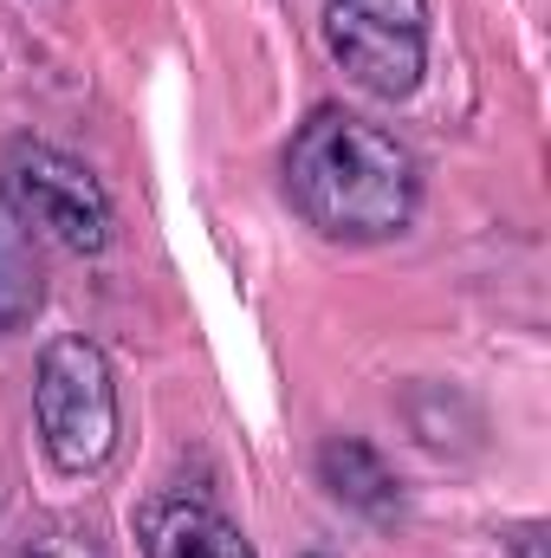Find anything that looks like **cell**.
<instances>
[{
  "mask_svg": "<svg viewBox=\"0 0 551 558\" xmlns=\"http://www.w3.org/2000/svg\"><path fill=\"white\" fill-rule=\"evenodd\" d=\"M318 487H325L338 507H351V513H364V520H377V526L403 520V481H396V468H390L364 435H331V441L318 448Z\"/></svg>",
  "mask_w": 551,
  "mask_h": 558,
  "instance_id": "cell-6",
  "label": "cell"
},
{
  "mask_svg": "<svg viewBox=\"0 0 551 558\" xmlns=\"http://www.w3.org/2000/svg\"><path fill=\"white\" fill-rule=\"evenodd\" d=\"M285 202L325 241L377 247L409 234L421 208V162L396 131L357 111L318 105L298 124V137L285 143Z\"/></svg>",
  "mask_w": 551,
  "mask_h": 558,
  "instance_id": "cell-1",
  "label": "cell"
},
{
  "mask_svg": "<svg viewBox=\"0 0 551 558\" xmlns=\"http://www.w3.org/2000/svg\"><path fill=\"white\" fill-rule=\"evenodd\" d=\"M506 546H513V558H546V526H539V520H526Z\"/></svg>",
  "mask_w": 551,
  "mask_h": 558,
  "instance_id": "cell-9",
  "label": "cell"
},
{
  "mask_svg": "<svg viewBox=\"0 0 551 558\" xmlns=\"http://www.w3.org/2000/svg\"><path fill=\"white\" fill-rule=\"evenodd\" d=\"M46 305V267H39V234L33 221L0 195V338L26 331Z\"/></svg>",
  "mask_w": 551,
  "mask_h": 558,
  "instance_id": "cell-7",
  "label": "cell"
},
{
  "mask_svg": "<svg viewBox=\"0 0 551 558\" xmlns=\"http://www.w3.org/2000/svg\"><path fill=\"white\" fill-rule=\"evenodd\" d=\"M0 195L33 221V234L59 241L65 254H105L111 234H118V215H111L105 182L78 156L52 149V143H33V137L7 143Z\"/></svg>",
  "mask_w": 551,
  "mask_h": 558,
  "instance_id": "cell-3",
  "label": "cell"
},
{
  "mask_svg": "<svg viewBox=\"0 0 551 558\" xmlns=\"http://www.w3.org/2000/svg\"><path fill=\"white\" fill-rule=\"evenodd\" d=\"M137 546H143V558H260L228 513H215L208 500H188V494L143 500Z\"/></svg>",
  "mask_w": 551,
  "mask_h": 558,
  "instance_id": "cell-5",
  "label": "cell"
},
{
  "mask_svg": "<svg viewBox=\"0 0 551 558\" xmlns=\"http://www.w3.org/2000/svg\"><path fill=\"white\" fill-rule=\"evenodd\" d=\"M305 558H325V553H305Z\"/></svg>",
  "mask_w": 551,
  "mask_h": 558,
  "instance_id": "cell-10",
  "label": "cell"
},
{
  "mask_svg": "<svg viewBox=\"0 0 551 558\" xmlns=\"http://www.w3.org/2000/svg\"><path fill=\"white\" fill-rule=\"evenodd\" d=\"M7 558H98V553H91V539H85L78 526H65V520H39V526H26V533L13 539V553Z\"/></svg>",
  "mask_w": 551,
  "mask_h": 558,
  "instance_id": "cell-8",
  "label": "cell"
},
{
  "mask_svg": "<svg viewBox=\"0 0 551 558\" xmlns=\"http://www.w3.org/2000/svg\"><path fill=\"white\" fill-rule=\"evenodd\" d=\"M33 422H39V448L65 481H85L111 461L118 448V377L111 357L65 331L39 351L33 364Z\"/></svg>",
  "mask_w": 551,
  "mask_h": 558,
  "instance_id": "cell-2",
  "label": "cell"
},
{
  "mask_svg": "<svg viewBox=\"0 0 551 558\" xmlns=\"http://www.w3.org/2000/svg\"><path fill=\"white\" fill-rule=\"evenodd\" d=\"M325 52L370 98H409L428 72V0H325Z\"/></svg>",
  "mask_w": 551,
  "mask_h": 558,
  "instance_id": "cell-4",
  "label": "cell"
}]
</instances>
